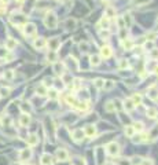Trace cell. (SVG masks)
<instances>
[{
	"label": "cell",
	"mask_w": 158,
	"mask_h": 165,
	"mask_svg": "<svg viewBox=\"0 0 158 165\" xmlns=\"http://www.w3.org/2000/svg\"><path fill=\"white\" fill-rule=\"evenodd\" d=\"M43 21H44L46 28H48V29H55V28L58 26V17H56V14L54 11L47 12Z\"/></svg>",
	"instance_id": "1"
},
{
	"label": "cell",
	"mask_w": 158,
	"mask_h": 165,
	"mask_svg": "<svg viewBox=\"0 0 158 165\" xmlns=\"http://www.w3.org/2000/svg\"><path fill=\"white\" fill-rule=\"evenodd\" d=\"M10 21L12 25H18V26H24L28 22V18L25 17V14H21V12H12Z\"/></svg>",
	"instance_id": "2"
},
{
	"label": "cell",
	"mask_w": 158,
	"mask_h": 165,
	"mask_svg": "<svg viewBox=\"0 0 158 165\" xmlns=\"http://www.w3.org/2000/svg\"><path fill=\"white\" fill-rule=\"evenodd\" d=\"M106 153L109 155H112V157H117L120 154V145L116 143V142H110L106 146Z\"/></svg>",
	"instance_id": "3"
},
{
	"label": "cell",
	"mask_w": 158,
	"mask_h": 165,
	"mask_svg": "<svg viewBox=\"0 0 158 165\" xmlns=\"http://www.w3.org/2000/svg\"><path fill=\"white\" fill-rule=\"evenodd\" d=\"M22 29H24V34H25L26 37L34 36V34H36V32H37L36 25H34V24H30V22H26V24L22 26Z\"/></svg>",
	"instance_id": "4"
},
{
	"label": "cell",
	"mask_w": 158,
	"mask_h": 165,
	"mask_svg": "<svg viewBox=\"0 0 158 165\" xmlns=\"http://www.w3.org/2000/svg\"><path fill=\"white\" fill-rule=\"evenodd\" d=\"M18 155H20L21 161H29L32 158V155H33V151H32L30 147H25V149H21Z\"/></svg>",
	"instance_id": "5"
},
{
	"label": "cell",
	"mask_w": 158,
	"mask_h": 165,
	"mask_svg": "<svg viewBox=\"0 0 158 165\" xmlns=\"http://www.w3.org/2000/svg\"><path fill=\"white\" fill-rule=\"evenodd\" d=\"M55 158H56L58 161H68V160H69V151L66 150V149H63V147L56 149V151H55Z\"/></svg>",
	"instance_id": "6"
},
{
	"label": "cell",
	"mask_w": 158,
	"mask_h": 165,
	"mask_svg": "<svg viewBox=\"0 0 158 165\" xmlns=\"http://www.w3.org/2000/svg\"><path fill=\"white\" fill-rule=\"evenodd\" d=\"M39 142H40V139H39V135H37V134H29V135H28L26 143H28L29 147H34V146H37V145H39Z\"/></svg>",
	"instance_id": "7"
},
{
	"label": "cell",
	"mask_w": 158,
	"mask_h": 165,
	"mask_svg": "<svg viewBox=\"0 0 158 165\" xmlns=\"http://www.w3.org/2000/svg\"><path fill=\"white\" fill-rule=\"evenodd\" d=\"M52 69H54V72H55V74H58V76H62L63 73H65V69H66V63H63V62H59V61H56L55 63H54Z\"/></svg>",
	"instance_id": "8"
},
{
	"label": "cell",
	"mask_w": 158,
	"mask_h": 165,
	"mask_svg": "<svg viewBox=\"0 0 158 165\" xmlns=\"http://www.w3.org/2000/svg\"><path fill=\"white\" fill-rule=\"evenodd\" d=\"M33 47L36 50H44L47 47V40L44 37H36L33 41Z\"/></svg>",
	"instance_id": "9"
},
{
	"label": "cell",
	"mask_w": 158,
	"mask_h": 165,
	"mask_svg": "<svg viewBox=\"0 0 158 165\" xmlns=\"http://www.w3.org/2000/svg\"><path fill=\"white\" fill-rule=\"evenodd\" d=\"M32 121L30 118V114H26V113H22L20 116V125L22 127V128H28L29 127V124Z\"/></svg>",
	"instance_id": "10"
},
{
	"label": "cell",
	"mask_w": 158,
	"mask_h": 165,
	"mask_svg": "<svg viewBox=\"0 0 158 165\" xmlns=\"http://www.w3.org/2000/svg\"><path fill=\"white\" fill-rule=\"evenodd\" d=\"M84 129H81V128H76L73 132H72V138H73V140L74 142H81L84 139Z\"/></svg>",
	"instance_id": "11"
},
{
	"label": "cell",
	"mask_w": 158,
	"mask_h": 165,
	"mask_svg": "<svg viewBox=\"0 0 158 165\" xmlns=\"http://www.w3.org/2000/svg\"><path fill=\"white\" fill-rule=\"evenodd\" d=\"M18 46V41L14 39V37H7L6 39V43H4V47L8 50V51H12V50H15Z\"/></svg>",
	"instance_id": "12"
},
{
	"label": "cell",
	"mask_w": 158,
	"mask_h": 165,
	"mask_svg": "<svg viewBox=\"0 0 158 165\" xmlns=\"http://www.w3.org/2000/svg\"><path fill=\"white\" fill-rule=\"evenodd\" d=\"M84 134H85V136H88V138H94V136L96 135V127L92 125V124H88V125H85Z\"/></svg>",
	"instance_id": "13"
},
{
	"label": "cell",
	"mask_w": 158,
	"mask_h": 165,
	"mask_svg": "<svg viewBox=\"0 0 158 165\" xmlns=\"http://www.w3.org/2000/svg\"><path fill=\"white\" fill-rule=\"evenodd\" d=\"M40 164L42 165H52L54 164V157L48 153H44L42 157H40Z\"/></svg>",
	"instance_id": "14"
},
{
	"label": "cell",
	"mask_w": 158,
	"mask_h": 165,
	"mask_svg": "<svg viewBox=\"0 0 158 165\" xmlns=\"http://www.w3.org/2000/svg\"><path fill=\"white\" fill-rule=\"evenodd\" d=\"M112 55H113V51H112V48H110L109 46H102V47H100V56H102V58L109 59Z\"/></svg>",
	"instance_id": "15"
},
{
	"label": "cell",
	"mask_w": 158,
	"mask_h": 165,
	"mask_svg": "<svg viewBox=\"0 0 158 165\" xmlns=\"http://www.w3.org/2000/svg\"><path fill=\"white\" fill-rule=\"evenodd\" d=\"M147 96L150 98L151 100L158 99V88L156 87V85H153V87H150L147 90Z\"/></svg>",
	"instance_id": "16"
},
{
	"label": "cell",
	"mask_w": 158,
	"mask_h": 165,
	"mask_svg": "<svg viewBox=\"0 0 158 165\" xmlns=\"http://www.w3.org/2000/svg\"><path fill=\"white\" fill-rule=\"evenodd\" d=\"M47 46L50 47V50H52V51H56V50H58V47L61 46V41L56 39V37H54V39H51L50 41H47Z\"/></svg>",
	"instance_id": "17"
},
{
	"label": "cell",
	"mask_w": 158,
	"mask_h": 165,
	"mask_svg": "<svg viewBox=\"0 0 158 165\" xmlns=\"http://www.w3.org/2000/svg\"><path fill=\"white\" fill-rule=\"evenodd\" d=\"M20 109L22 110V113H26V114H30L33 107H32V103L30 102H24L20 105Z\"/></svg>",
	"instance_id": "18"
},
{
	"label": "cell",
	"mask_w": 158,
	"mask_h": 165,
	"mask_svg": "<svg viewBox=\"0 0 158 165\" xmlns=\"http://www.w3.org/2000/svg\"><path fill=\"white\" fill-rule=\"evenodd\" d=\"M47 61L51 62V63H55L56 61H58V52L50 50V51L47 52Z\"/></svg>",
	"instance_id": "19"
},
{
	"label": "cell",
	"mask_w": 158,
	"mask_h": 165,
	"mask_svg": "<svg viewBox=\"0 0 158 165\" xmlns=\"http://www.w3.org/2000/svg\"><path fill=\"white\" fill-rule=\"evenodd\" d=\"M66 28H68V30H74L77 28V20H74V18L66 20Z\"/></svg>",
	"instance_id": "20"
},
{
	"label": "cell",
	"mask_w": 158,
	"mask_h": 165,
	"mask_svg": "<svg viewBox=\"0 0 158 165\" xmlns=\"http://www.w3.org/2000/svg\"><path fill=\"white\" fill-rule=\"evenodd\" d=\"M105 17L109 18V20H112L113 17H116V8H113L112 6H107L105 8Z\"/></svg>",
	"instance_id": "21"
},
{
	"label": "cell",
	"mask_w": 158,
	"mask_h": 165,
	"mask_svg": "<svg viewBox=\"0 0 158 165\" xmlns=\"http://www.w3.org/2000/svg\"><path fill=\"white\" fill-rule=\"evenodd\" d=\"M122 105H124L122 107H124V109H125L128 113L132 112V110L135 109V105H134V102H132V99H125L124 102H122Z\"/></svg>",
	"instance_id": "22"
},
{
	"label": "cell",
	"mask_w": 158,
	"mask_h": 165,
	"mask_svg": "<svg viewBox=\"0 0 158 165\" xmlns=\"http://www.w3.org/2000/svg\"><path fill=\"white\" fill-rule=\"evenodd\" d=\"M98 26L102 28V29H107V30H109V28H110V20H109V18H106V17H103L102 20L99 21Z\"/></svg>",
	"instance_id": "23"
},
{
	"label": "cell",
	"mask_w": 158,
	"mask_h": 165,
	"mask_svg": "<svg viewBox=\"0 0 158 165\" xmlns=\"http://www.w3.org/2000/svg\"><path fill=\"white\" fill-rule=\"evenodd\" d=\"M122 47H124L125 51H131V50L134 48V41L131 39H124L122 40Z\"/></svg>",
	"instance_id": "24"
},
{
	"label": "cell",
	"mask_w": 158,
	"mask_h": 165,
	"mask_svg": "<svg viewBox=\"0 0 158 165\" xmlns=\"http://www.w3.org/2000/svg\"><path fill=\"white\" fill-rule=\"evenodd\" d=\"M36 92L39 96H47V92H48V88L46 87V85H43V84H40L39 87L36 88Z\"/></svg>",
	"instance_id": "25"
},
{
	"label": "cell",
	"mask_w": 158,
	"mask_h": 165,
	"mask_svg": "<svg viewBox=\"0 0 158 165\" xmlns=\"http://www.w3.org/2000/svg\"><path fill=\"white\" fill-rule=\"evenodd\" d=\"M132 102H134L135 106H138V105H142V102H143V96H142V94H134L132 95Z\"/></svg>",
	"instance_id": "26"
},
{
	"label": "cell",
	"mask_w": 158,
	"mask_h": 165,
	"mask_svg": "<svg viewBox=\"0 0 158 165\" xmlns=\"http://www.w3.org/2000/svg\"><path fill=\"white\" fill-rule=\"evenodd\" d=\"M135 132H136V131L134 129V127H132V125H126L125 129H124V134H125L126 138H134Z\"/></svg>",
	"instance_id": "27"
},
{
	"label": "cell",
	"mask_w": 158,
	"mask_h": 165,
	"mask_svg": "<svg viewBox=\"0 0 158 165\" xmlns=\"http://www.w3.org/2000/svg\"><path fill=\"white\" fill-rule=\"evenodd\" d=\"M47 96L50 98V99H52V100H55V99H58V90L56 88H50L48 90V92H47Z\"/></svg>",
	"instance_id": "28"
},
{
	"label": "cell",
	"mask_w": 158,
	"mask_h": 165,
	"mask_svg": "<svg viewBox=\"0 0 158 165\" xmlns=\"http://www.w3.org/2000/svg\"><path fill=\"white\" fill-rule=\"evenodd\" d=\"M90 63H91V66H99L100 65V56L99 55H91Z\"/></svg>",
	"instance_id": "29"
},
{
	"label": "cell",
	"mask_w": 158,
	"mask_h": 165,
	"mask_svg": "<svg viewBox=\"0 0 158 165\" xmlns=\"http://www.w3.org/2000/svg\"><path fill=\"white\" fill-rule=\"evenodd\" d=\"M94 85H95V88H98V90H102L103 85H105V80H103V78H100V77L95 78V80H94Z\"/></svg>",
	"instance_id": "30"
},
{
	"label": "cell",
	"mask_w": 158,
	"mask_h": 165,
	"mask_svg": "<svg viewBox=\"0 0 158 165\" xmlns=\"http://www.w3.org/2000/svg\"><path fill=\"white\" fill-rule=\"evenodd\" d=\"M147 117L148 118H156V117L158 116V112H157V109H153V107H150V109H147Z\"/></svg>",
	"instance_id": "31"
},
{
	"label": "cell",
	"mask_w": 158,
	"mask_h": 165,
	"mask_svg": "<svg viewBox=\"0 0 158 165\" xmlns=\"http://www.w3.org/2000/svg\"><path fill=\"white\" fill-rule=\"evenodd\" d=\"M3 77H4L6 80L11 81L12 78H14V70H6L4 73H3Z\"/></svg>",
	"instance_id": "32"
},
{
	"label": "cell",
	"mask_w": 158,
	"mask_h": 165,
	"mask_svg": "<svg viewBox=\"0 0 158 165\" xmlns=\"http://www.w3.org/2000/svg\"><path fill=\"white\" fill-rule=\"evenodd\" d=\"M8 50L4 46H0V59H6V56L8 55Z\"/></svg>",
	"instance_id": "33"
},
{
	"label": "cell",
	"mask_w": 158,
	"mask_h": 165,
	"mask_svg": "<svg viewBox=\"0 0 158 165\" xmlns=\"http://www.w3.org/2000/svg\"><path fill=\"white\" fill-rule=\"evenodd\" d=\"M132 127H134V129H135V131H138V132H143V129H144L143 123H140V121H136Z\"/></svg>",
	"instance_id": "34"
},
{
	"label": "cell",
	"mask_w": 158,
	"mask_h": 165,
	"mask_svg": "<svg viewBox=\"0 0 158 165\" xmlns=\"http://www.w3.org/2000/svg\"><path fill=\"white\" fill-rule=\"evenodd\" d=\"M128 66H129V62L126 61V59L122 58V59H120V61H118V69H121V70H122V69H126Z\"/></svg>",
	"instance_id": "35"
},
{
	"label": "cell",
	"mask_w": 158,
	"mask_h": 165,
	"mask_svg": "<svg viewBox=\"0 0 158 165\" xmlns=\"http://www.w3.org/2000/svg\"><path fill=\"white\" fill-rule=\"evenodd\" d=\"M105 110H106V112H109V113H112V112H116L114 103H113V102H107V103L105 105Z\"/></svg>",
	"instance_id": "36"
},
{
	"label": "cell",
	"mask_w": 158,
	"mask_h": 165,
	"mask_svg": "<svg viewBox=\"0 0 158 165\" xmlns=\"http://www.w3.org/2000/svg\"><path fill=\"white\" fill-rule=\"evenodd\" d=\"M10 92H11V90L10 88H0V98H3V96H8L10 95Z\"/></svg>",
	"instance_id": "37"
},
{
	"label": "cell",
	"mask_w": 158,
	"mask_h": 165,
	"mask_svg": "<svg viewBox=\"0 0 158 165\" xmlns=\"http://www.w3.org/2000/svg\"><path fill=\"white\" fill-rule=\"evenodd\" d=\"M103 88H105L106 91H110V90H113L114 88V82L113 81H105V85H103Z\"/></svg>",
	"instance_id": "38"
},
{
	"label": "cell",
	"mask_w": 158,
	"mask_h": 165,
	"mask_svg": "<svg viewBox=\"0 0 158 165\" xmlns=\"http://www.w3.org/2000/svg\"><path fill=\"white\" fill-rule=\"evenodd\" d=\"M116 20H117V24H118L120 29H124V28H125V22H124V20H122V17H116Z\"/></svg>",
	"instance_id": "39"
},
{
	"label": "cell",
	"mask_w": 158,
	"mask_h": 165,
	"mask_svg": "<svg viewBox=\"0 0 158 165\" xmlns=\"http://www.w3.org/2000/svg\"><path fill=\"white\" fill-rule=\"evenodd\" d=\"M144 48H146V50H150V51H151V50H153L154 48V41H148V40H146V43H144Z\"/></svg>",
	"instance_id": "40"
},
{
	"label": "cell",
	"mask_w": 158,
	"mask_h": 165,
	"mask_svg": "<svg viewBox=\"0 0 158 165\" xmlns=\"http://www.w3.org/2000/svg\"><path fill=\"white\" fill-rule=\"evenodd\" d=\"M52 78H50V77H47V78H44V81H43V85H46L47 88L48 87H51L52 88Z\"/></svg>",
	"instance_id": "41"
},
{
	"label": "cell",
	"mask_w": 158,
	"mask_h": 165,
	"mask_svg": "<svg viewBox=\"0 0 158 165\" xmlns=\"http://www.w3.org/2000/svg\"><path fill=\"white\" fill-rule=\"evenodd\" d=\"M140 165H154V163H153L151 158H142Z\"/></svg>",
	"instance_id": "42"
},
{
	"label": "cell",
	"mask_w": 158,
	"mask_h": 165,
	"mask_svg": "<svg viewBox=\"0 0 158 165\" xmlns=\"http://www.w3.org/2000/svg\"><path fill=\"white\" fill-rule=\"evenodd\" d=\"M78 47H80L81 52H87L88 51V43H85V41H84V43H80V46H78Z\"/></svg>",
	"instance_id": "43"
},
{
	"label": "cell",
	"mask_w": 158,
	"mask_h": 165,
	"mask_svg": "<svg viewBox=\"0 0 158 165\" xmlns=\"http://www.w3.org/2000/svg\"><path fill=\"white\" fill-rule=\"evenodd\" d=\"M147 39L146 40H151V41H154L157 39V33H154V32H150V33H147Z\"/></svg>",
	"instance_id": "44"
},
{
	"label": "cell",
	"mask_w": 158,
	"mask_h": 165,
	"mask_svg": "<svg viewBox=\"0 0 158 165\" xmlns=\"http://www.w3.org/2000/svg\"><path fill=\"white\" fill-rule=\"evenodd\" d=\"M109 36H110V33H109V30H107V29L100 32V37H102L103 40H107V37H109Z\"/></svg>",
	"instance_id": "45"
},
{
	"label": "cell",
	"mask_w": 158,
	"mask_h": 165,
	"mask_svg": "<svg viewBox=\"0 0 158 165\" xmlns=\"http://www.w3.org/2000/svg\"><path fill=\"white\" fill-rule=\"evenodd\" d=\"M151 56H153L154 59H157L158 58V50H156V48L151 50Z\"/></svg>",
	"instance_id": "46"
},
{
	"label": "cell",
	"mask_w": 158,
	"mask_h": 165,
	"mask_svg": "<svg viewBox=\"0 0 158 165\" xmlns=\"http://www.w3.org/2000/svg\"><path fill=\"white\" fill-rule=\"evenodd\" d=\"M154 73L158 76V66H156V69H154Z\"/></svg>",
	"instance_id": "47"
},
{
	"label": "cell",
	"mask_w": 158,
	"mask_h": 165,
	"mask_svg": "<svg viewBox=\"0 0 158 165\" xmlns=\"http://www.w3.org/2000/svg\"><path fill=\"white\" fill-rule=\"evenodd\" d=\"M0 2H3V3H8L10 0H0ZM3 3H0V4H3Z\"/></svg>",
	"instance_id": "48"
},
{
	"label": "cell",
	"mask_w": 158,
	"mask_h": 165,
	"mask_svg": "<svg viewBox=\"0 0 158 165\" xmlns=\"http://www.w3.org/2000/svg\"><path fill=\"white\" fill-rule=\"evenodd\" d=\"M103 165H114V164H113V163H105Z\"/></svg>",
	"instance_id": "49"
},
{
	"label": "cell",
	"mask_w": 158,
	"mask_h": 165,
	"mask_svg": "<svg viewBox=\"0 0 158 165\" xmlns=\"http://www.w3.org/2000/svg\"><path fill=\"white\" fill-rule=\"evenodd\" d=\"M103 2H109V0H103Z\"/></svg>",
	"instance_id": "50"
},
{
	"label": "cell",
	"mask_w": 158,
	"mask_h": 165,
	"mask_svg": "<svg viewBox=\"0 0 158 165\" xmlns=\"http://www.w3.org/2000/svg\"><path fill=\"white\" fill-rule=\"evenodd\" d=\"M0 120H2V116H0Z\"/></svg>",
	"instance_id": "51"
}]
</instances>
